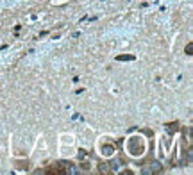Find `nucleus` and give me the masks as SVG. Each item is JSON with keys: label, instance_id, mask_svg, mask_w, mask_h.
Here are the masks:
<instances>
[{"label": "nucleus", "instance_id": "nucleus-1", "mask_svg": "<svg viewBox=\"0 0 193 175\" xmlns=\"http://www.w3.org/2000/svg\"><path fill=\"white\" fill-rule=\"evenodd\" d=\"M129 152L132 154V156L143 154V145H138V138H131L129 139Z\"/></svg>", "mask_w": 193, "mask_h": 175}, {"label": "nucleus", "instance_id": "nucleus-6", "mask_svg": "<svg viewBox=\"0 0 193 175\" xmlns=\"http://www.w3.org/2000/svg\"><path fill=\"white\" fill-rule=\"evenodd\" d=\"M86 154H88L86 150H79V157H86Z\"/></svg>", "mask_w": 193, "mask_h": 175}, {"label": "nucleus", "instance_id": "nucleus-4", "mask_svg": "<svg viewBox=\"0 0 193 175\" xmlns=\"http://www.w3.org/2000/svg\"><path fill=\"white\" fill-rule=\"evenodd\" d=\"M166 129H168L170 132H175L179 129V123L177 122H172V123H166Z\"/></svg>", "mask_w": 193, "mask_h": 175}, {"label": "nucleus", "instance_id": "nucleus-3", "mask_svg": "<svg viewBox=\"0 0 193 175\" xmlns=\"http://www.w3.org/2000/svg\"><path fill=\"white\" fill-rule=\"evenodd\" d=\"M136 56L132 54H122V56H116V61H134Z\"/></svg>", "mask_w": 193, "mask_h": 175}, {"label": "nucleus", "instance_id": "nucleus-2", "mask_svg": "<svg viewBox=\"0 0 193 175\" xmlns=\"http://www.w3.org/2000/svg\"><path fill=\"white\" fill-rule=\"evenodd\" d=\"M102 154L104 156H113L115 154V146L113 145H102Z\"/></svg>", "mask_w": 193, "mask_h": 175}, {"label": "nucleus", "instance_id": "nucleus-7", "mask_svg": "<svg viewBox=\"0 0 193 175\" xmlns=\"http://www.w3.org/2000/svg\"><path fill=\"white\" fill-rule=\"evenodd\" d=\"M143 132H145V134H147V136H152V131H150V129H145Z\"/></svg>", "mask_w": 193, "mask_h": 175}, {"label": "nucleus", "instance_id": "nucleus-5", "mask_svg": "<svg viewBox=\"0 0 193 175\" xmlns=\"http://www.w3.org/2000/svg\"><path fill=\"white\" fill-rule=\"evenodd\" d=\"M184 52L188 54V56H193V43H188V45H186V48H184Z\"/></svg>", "mask_w": 193, "mask_h": 175}]
</instances>
